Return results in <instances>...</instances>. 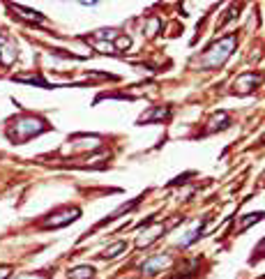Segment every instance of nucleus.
Segmentation results:
<instances>
[{
    "mask_svg": "<svg viewBox=\"0 0 265 279\" xmlns=\"http://www.w3.org/2000/svg\"><path fill=\"white\" fill-rule=\"evenodd\" d=\"M233 49H235V37L226 35V37H221V39H217V42L212 44L210 49L203 53V58H201L198 62H201V67H205V70L221 67V65L230 58Z\"/></svg>",
    "mask_w": 265,
    "mask_h": 279,
    "instance_id": "obj_1",
    "label": "nucleus"
},
{
    "mask_svg": "<svg viewBox=\"0 0 265 279\" xmlns=\"http://www.w3.org/2000/svg\"><path fill=\"white\" fill-rule=\"evenodd\" d=\"M39 131H44V120L39 118H33V115H23L18 120L12 122V130H9V139L23 143L30 136H37Z\"/></svg>",
    "mask_w": 265,
    "mask_h": 279,
    "instance_id": "obj_2",
    "label": "nucleus"
},
{
    "mask_svg": "<svg viewBox=\"0 0 265 279\" xmlns=\"http://www.w3.org/2000/svg\"><path fill=\"white\" fill-rule=\"evenodd\" d=\"M79 217H81V210L79 208H62V210H58V212H53V215L46 217L44 226L46 228H60V226L71 224V222H76Z\"/></svg>",
    "mask_w": 265,
    "mask_h": 279,
    "instance_id": "obj_3",
    "label": "nucleus"
},
{
    "mask_svg": "<svg viewBox=\"0 0 265 279\" xmlns=\"http://www.w3.org/2000/svg\"><path fill=\"white\" fill-rule=\"evenodd\" d=\"M168 263H171V256L168 254H159V256H155V259H148V261L141 265V270L145 272V275H152V272H157L159 268H166Z\"/></svg>",
    "mask_w": 265,
    "mask_h": 279,
    "instance_id": "obj_4",
    "label": "nucleus"
},
{
    "mask_svg": "<svg viewBox=\"0 0 265 279\" xmlns=\"http://www.w3.org/2000/svg\"><path fill=\"white\" fill-rule=\"evenodd\" d=\"M261 81H263V79H261L258 74H254V72H249V74H242V76H240V79L235 81V88H238V93H240V95H245V93H249V90H251L254 86H258Z\"/></svg>",
    "mask_w": 265,
    "mask_h": 279,
    "instance_id": "obj_5",
    "label": "nucleus"
},
{
    "mask_svg": "<svg viewBox=\"0 0 265 279\" xmlns=\"http://www.w3.org/2000/svg\"><path fill=\"white\" fill-rule=\"evenodd\" d=\"M14 60H17V46L7 44L5 39H0V62L2 65H12Z\"/></svg>",
    "mask_w": 265,
    "mask_h": 279,
    "instance_id": "obj_6",
    "label": "nucleus"
},
{
    "mask_svg": "<svg viewBox=\"0 0 265 279\" xmlns=\"http://www.w3.org/2000/svg\"><path fill=\"white\" fill-rule=\"evenodd\" d=\"M196 275V261H187L182 263V268H177V272L171 279H194Z\"/></svg>",
    "mask_w": 265,
    "mask_h": 279,
    "instance_id": "obj_7",
    "label": "nucleus"
},
{
    "mask_svg": "<svg viewBox=\"0 0 265 279\" xmlns=\"http://www.w3.org/2000/svg\"><path fill=\"white\" fill-rule=\"evenodd\" d=\"M92 275H95V270L90 265H79L70 272V279H92Z\"/></svg>",
    "mask_w": 265,
    "mask_h": 279,
    "instance_id": "obj_8",
    "label": "nucleus"
},
{
    "mask_svg": "<svg viewBox=\"0 0 265 279\" xmlns=\"http://www.w3.org/2000/svg\"><path fill=\"white\" fill-rule=\"evenodd\" d=\"M12 9H14V12H21V17L28 19V21H37V23H42V21H44V17H42L39 12H30V9L21 7V5H12Z\"/></svg>",
    "mask_w": 265,
    "mask_h": 279,
    "instance_id": "obj_9",
    "label": "nucleus"
},
{
    "mask_svg": "<svg viewBox=\"0 0 265 279\" xmlns=\"http://www.w3.org/2000/svg\"><path fill=\"white\" fill-rule=\"evenodd\" d=\"M168 118V109H155L150 113L141 115V122H152V120H166Z\"/></svg>",
    "mask_w": 265,
    "mask_h": 279,
    "instance_id": "obj_10",
    "label": "nucleus"
},
{
    "mask_svg": "<svg viewBox=\"0 0 265 279\" xmlns=\"http://www.w3.org/2000/svg\"><path fill=\"white\" fill-rule=\"evenodd\" d=\"M124 249H127V244H124V242H115L113 247H108L102 256H104V259H115V256H118L120 252H124Z\"/></svg>",
    "mask_w": 265,
    "mask_h": 279,
    "instance_id": "obj_11",
    "label": "nucleus"
},
{
    "mask_svg": "<svg viewBox=\"0 0 265 279\" xmlns=\"http://www.w3.org/2000/svg\"><path fill=\"white\" fill-rule=\"evenodd\" d=\"M129 46H132V39H129V37H115V42H113L115 51H123V49H129Z\"/></svg>",
    "mask_w": 265,
    "mask_h": 279,
    "instance_id": "obj_12",
    "label": "nucleus"
},
{
    "mask_svg": "<svg viewBox=\"0 0 265 279\" xmlns=\"http://www.w3.org/2000/svg\"><path fill=\"white\" fill-rule=\"evenodd\" d=\"M261 219H263V212H254V215H247V219H245V222L240 224V231H245V228H247L249 224H251V222L256 224V222H261Z\"/></svg>",
    "mask_w": 265,
    "mask_h": 279,
    "instance_id": "obj_13",
    "label": "nucleus"
},
{
    "mask_svg": "<svg viewBox=\"0 0 265 279\" xmlns=\"http://www.w3.org/2000/svg\"><path fill=\"white\" fill-rule=\"evenodd\" d=\"M256 254H258V256H265V240L256 247Z\"/></svg>",
    "mask_w": 265,
    "mask_h": 279,
    "instance_id": "obj_14",
    "label": "nucleus"
},
{
    "mask_svg": "<svg viewBox=\"0 0 265 279\" xmlns=\"http://www.w3.org/2000/svg\"><path fill=\"white\" fill-rule=\"evenodd\" d=\"M9 277V268H0V279H7Z\"/></svg>",
    "mask_w": 265,
    "mask_h": 279,
    "instance_id": "obj_15",
    "label": "nucleus"
}]
</instances>
